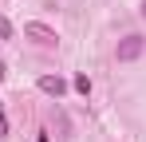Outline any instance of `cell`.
Returning <instances> with one entry per match:
<instances>
[{
    "label": "cell",
    "instance_id": "obj_5",
    "mask_svg": "<svg viewBox=\"0 0 146 142\" xmlns=\"http://www.w3.org/2000/svg\"><path fill=\"white\" fill-rule=\"evenodd\" d=\"M0 40H12V24H8V16H0Z\"/></svg>",
    "mask_w": 146,
    "mask_h": 142
},
{
    "label": "cell",
    "instance_id": "obj_6",
    "mask_svg": "<svg viewBox=\"0 0 146 142\" xmlns=\"http://www.w3.org/2000/svg\"><path fill=\"white\" fill-rule=\"evenodd\" d=\"M0 138H8V115H4V99H0Z\"/></svg>",
    "mask_w": 146,
    "mask_h": 142
},
{
    "label": "cell",
    "instance_id": "obj_8",
    "mask_svg": "<svg viewBox=\"0 0 146 142\" xmlns=\"http://www.w3.org/2000/svg\"><path fill=\"white\" fill-rule=\"evenodd\" d=\"M142 16H146V0H142Z\"/></svg>",
    "mask_w": 146,
    "mask_h": 142
},
{
    "label": "cell",
    "instance_id": "obj_3",
    "mask_svg": "<svg viewBox=\"0 0 146 142\" xmlns=\"http://www.w3.org/2000/svg\"><path fill=\"white\" fill-rule=\"evenodd\" d=\"M40 91H44V95H55V99H59V95L67 91V83H63L59 75H40Z\"/></svg>",
    "mask_w": 146,
    "mask_h": 142
},
{
    "label": "cell",
    "instance_id": "obj_7",
    "mask_svg": "<svg viewBox=\"0 0 146 142\" xmlns=\"http://www.w3.org/2000/svg\"><path fill=\"white\" fill-rule=\"evenodd\" d=\"M0 79H8V67H4V63H0Z\"/></svg>",
    "mask_w": 146,
    "mask_h": 142
},
{
    "label": "cell",
    "instance_id": "obj_1",
    "mask_svg": "<svg viewBox=\"0 0 146 142\" xmlns=\"http://www.w3.org/2000/svg\"><path fill=\"white\" fill-rule=\"evenodd\" d=\"M142 51H146V40H142V36H126L115 55H119V63H130V59H138Z\"/></svg>",
    "mask_w": 146,
    "mask_h": 142
},
{
    "label": "cell",
    "instance_id": "obj_2",
    "mask_svg": "<svg viewBox=\"0 0 146 142\" xmlns=\"http://www.w3.org/2000/svg\"><path fill=\"white\" fill-rule=\"evenodd\" d=\"M24 36H28V40H36V44H44V47H51V44H55V40H59V36L51 32L48 24H40V20H32V24H24Z\"/></svg>",
    "mask_w": 146,
    "mask_h": 142
},
{
    "label": "cell",
    "instance_id": "obj_4",
    "mask_svg": "<svg viewBox=\"0 0 146 142\" xmlns=\"http://www.w3.org/2000/svg\"><path fill=\"white\" fill-rule=\"evenodd\" d=\"M75 91L79 95H91V79H87V75H75V83H71Z\"/></svg>",
    "mask_w": 146,
    "mask_h": 142
}]
</instances>
